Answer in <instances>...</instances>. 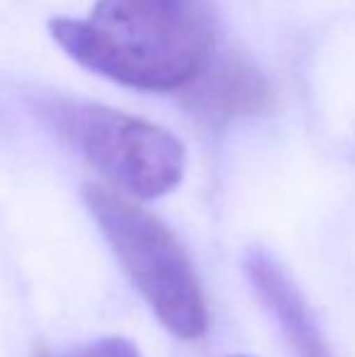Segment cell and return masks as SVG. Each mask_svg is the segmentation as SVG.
Masks as SVG:
<instances>
[{"mask_svg":"<svg viewBox=\"0 0 355 357\" xmlns=\"http://www.w3.org/2000/svg\"><path fill=\"white\" fill-rule=\"evenodd\" d=\"M243 270L258 299L285 333L294 357H333L314 319L312 306L307 304L304 294L285 273L282 265L273 260V255L261 248L248 250L243 258Z\"/></svg>","mask_w":355,"mask_h":357,"instance_id":"4","label":"cell"},{"mask_svg":"<svg viewBox=\"0 0 355 357\" xmlns=\"http://www.w3.org/2000/svg\"><path fill=\"white\" fill-rule=\"evenodd\" d=\"M49 32L83 68L151 93L188 88L214 54L207 0H98L90 17H54Z\"/></svg>","mask_w":355,"mask_h":357,"instance_id":"1","label":"cell"},{"mask_svg":"<svg viewBox=\"0 0 355 357\" xmlns=\"http://www.w3.org/2000/svg\"><path fill=\"white\" fill-rule=\"evenodd\" d=\"M42 357H142V353L129 338L107 335V338L90 340L86 345H76V348L59 350V353H49Z\"/></svg>","mask_w":355,"mask_h":357,"instance_id":"6","label":"cell"},{"mask_svg":"<svg viewBox=\"0 0 355 357\" xmlns=\"http://www.w3.org/2000/svg\"><path fill=\"white\" fill-rule=\"evenodd\" d=\"M83 199L158 324L180 340L202 338L209 321L204 291L173 231L132 199L100 185H90Z\"/></svg>","mask_w":355,"mask_h":357,"instance_id":"2","label":"cell"},{"mask_svg":"<svg viewBox=\"0 0 355 357\" xmlns=\"http://www.w3.org/2000/svg\"><path fill=\"white\" fill-rule=\"evenodd\" d=\"M234 357H248V355H234Z\"/></svg>","mask_w":355,"mask_h":357,"instance_id":"7","label":"cell"},{"mask_svg":"<svg viewBox=\"0 0 355 357\" xmlns=\"http://www.w3.org/2000/svg\"><path fill=\"white\" fill-rule=\"evenodd\" d=\"M190 105L219 117L256 114L270 105V85L263 73L234 52L209 56L202 73L188 85Z\"/></svg>","mask_w":355,"mask_h":357,"instance_id":"5","label":"cell"},{"mask_svg":"<svg viewBox=\"0 0 355 357\" xmlns=\"http://www.w3.org/2000/svg\"><path fill=\"white\" fill-rule=\"evenodd\" d=\"M44 114L88 163L134 197H163L183 180V144L149 119L78 100H52Z\"/></svg>","mask_w":355,"mask_h":357,"instance_id":"3","label":"cell"}]
</instances>
